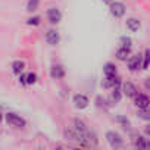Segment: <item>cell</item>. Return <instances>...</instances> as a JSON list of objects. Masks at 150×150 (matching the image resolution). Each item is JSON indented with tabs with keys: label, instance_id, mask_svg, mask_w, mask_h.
Here are the masks:
<instances>
[{
	"label": "cell",
	"instance_id": "52a82bcc",
	"mask_svg": "<svg viewBox=\"0 0 150 150\" xmlns=\"http://www.w3.org/2000/svg\"><path fill=\"white\" fill-rule=\"evenodd\" d=\"M128 60V69L135 72L141 68V54H135V56H131L127 59Z\"/></svg>",
	"mask_w": 150,
	"mask_h": 150
},
{
	"label": "cell",
	"instance_id": "d4e9b609",
	"mask_svg": "<svg viewBox=\"0 0 150 150\" xmlns=\"http://www.w3.org/2000/svg\"><path fill=\"white\" fill-rule=\"evenodd\" d=\"M138 115H140V118L144 119V121H149V119H150V116H149V110H147V109H140Z\"/></svg>",
	"mask_w": 150,
	"mask_h": 150
},
{
	"label": "cell",
	"instance_id": "d6986e66",
	"mask_svg": "<svg viewBox=\"0 0 150 150\" xmlns=\"http://www.w3.org/2000/svg\"><path fill=\"white\" fill-rule=\"evenodd\" d=\"M115 121L118 122V124H121L125 129H128L129 127H131V124H129V121L125 118V116H122V115H118V116H115Z\"/></svg>",
	"mask_w": 150,
	"mask_h": 150
},
{
	"label": "cell",
	"instance_id": "4fadbf2b",
	"mask_svg": "<svg viewBox=\"0 0 150 150\" xmlns=\"http://www.w3.org/2000/svg\"><path fill=\"white\" fill-rule=\"evenodd\" d=\"M134 146L135 147H140V149H150V143L143 135H138V137L134 138Z\"/></svg>",
	"mask_w": 150,
	"mask_h": 150
},
{
	"label": "cell",
	"instance_id": "2e32d148",
	"mask_svg": "<svg viewBox=\"0 0 150 150\" xmlns=\"http://www.w3.org/2000/svg\"><path fill=\"white\" fill-rule=\"evenodd\" d=\"M121 91L118 90V88H113V91H112V94H110V99H109V102L112 103V105H116V103H119L121 102Z\"/></svg>",
	"mask_w": 150,
	"mask_h": 150
},
{
	"label": "cell",
	"instance_id": "30bf717a",
	"mask_svg": "<svg viewBox=\"0 0 150 150\" xmlns=\"http://www.w3.org/2000/svg\"><path fill=\"white\" fill-rule=\"evenodd\" d=\"M50 75H52V78H54V80H60V78H63V77H65V69H63V66H60V65H54V66H52Z\"/></svg>",
	"mask_w": 150,
	"mask_h": 150
},
{
	"label": "cell",
	"instance_id": "9c48e42d",
	"mask_svg": "<svg viewBox=\"0 0 150 150\" xmlns=\"http://www.w3.org/2000/svg\"><path fill=\"white\" fill-rule=\"evenodd\" d=\"M59 40H60L59 33L54 31V30H50V31L46 34V41H47V44H50V46H56V44L59 43Z\"/></svg>",
	"mask_w": 150,
	"mask_h": 150
},
{
	"label": "cell",
	"instance_id": "7c38bea8",
	"mask_svg": "<svg viewBox=\"0 0 150 150\" xmlns=\"http://www.w3.org/2000/svg\"><path fill=\"white\" fill-rule=\"evenodd\" d=\"M119 84H121V80L116 77V75H112V77H106V80H105V83H103V86H105L106 88H110V87L118 88Z\"/></svg>",
	"mask_w": 150,
	"mask_h": 150
},
{
	"label": "cell",
	"instance_id": "ac0fdd59",
	"mask_svg": "<svg viewBox=\"0 0 150 150\" xmlns=\"http://www.w3.org/2000/svg\"><path fill=\"white\" fill-rule=\"evenodd\" d=\"M24 68H25V63H24L22 60H15V62L12 63V71H13L15 74H21V72L24 71Z\"/></svg>",
	"mask_w": 150,
	"mask_h": 150
},
{
	"label": "cell",
	"instance_id": "3957f363",
	"mask_svg": "<svg viewBox=\"0 0 150 150\" xmlns=\"http://www.w3.org/2000/svg\"><path fill=\"white\" fill-rule=\"evenodd\" d=\"M109 9H110L112 16H115V18H122L125 15V5L121 2H113Z\"/></svg>",
	"mask_w": 150,
	"mask_h": 150
},
{
	"label": "cell",
	"instance_id": "44dd1931",
	"mask_svg": "<svg viewBox=\"0 0 150 150\" xmlns=\"http://www.w3.org/2000/svg\"><path fill=\"white\" fill-rule=\"evenodd\" d=\"M149 54H150V52L146 50V52H144V56H141V57H143V63H141V68H143V69H147V68H149Z\"/></svg>",
	"mask_w": 150,
	"mask_h": 150
},
{
	"label": "cell",
	"instance_id": "cb8c5ba5",
	"mask_svg": "<svg viewBox=\"0 0 150 150\" xmlns=\"http://www.w3.org/2000/svg\"><path fill=\"white\" fill-rule=\"evenodd\" d=\"M121 43L124 47H131L132 46V40L129 37H121Z\"/></svg>",
	"mask_w": 150,
	"mask_h": 150
},
{
	"label": "cell",
	"instance_id": "8992f818",
	"mask_svg": "<svg viewBox=\"0 0 150 150\" xmlns=\"http://www.w3.org/2000/svg\"><path fill=\"white\" fill-rule=\"evenodd\" d=\"M47 19H49V22L53 24V25H54V24H59L60 19H62L60 11L56 9V8H50V9L47 11Z\"/></svg>",
	"mask_w": 150,
	"mask_h": 150
},
{
	"label": "cell",
	"instance_id": "5bb4252c",
	"mask_svg": "<svg viewBox=\"0 0 150 150\" xmlns=\"http://www.w3.org/2000/svg\"><path fill=\"white\" fill-rule=\"evenodd\" d=\"M140 21L137 19V18H129V19H127V28L129 30V31H132V33H135V31H138V28H140Z\"/></svg>",
	"mask_w": 150,
	"mask_h": 150
},
{
	"label": "cell",
	"instance_id": "5b68a950",
	"mask_svg": "<svg viewBox=\"0 0 150 150\" xmlns=\"http://www.w3.org/2000/svg\"><path fill=\"white\" fill-rule=\"evenodd\" d=\"M134 103L138 109H149V105H150V100L146 94H141V93H137L134 96Z\"/></svg>",
	"mask_w": 150,
	"mask_h": 150
},
{
	"label": "cell",
	"instance_id": "83f0119b",
	"mask_svg": "<svg viewBox=\"0 0 150 150\" xmlns=\"http://www.w3.org/2000/svg\"><path fill=\"white\" fill-rule=\"evenodd\" d=\"M2 119H3V116H2V113H0V122H2Z\"/></svg>",
	"mask_w": 150,
	"mask_h": 150
},
{
	"label": "cell",
	"instance_id": "8fae6325",
	"mask_svg": "<svg viewBox=\"0 0 150 150\" xmlns=\"http://www.w3.org/2000/svg\"><path fill=\"white\" fill-rule=\"evenodd\" d=\"M129 54H131V47H121V49H118L116 50V59L118 60H122V62H125L128 57H129Z\"/></svg>",
	"mask_w": 150,
	"mask_h": 150
},
{
	"label": "cell",
	"instance_id": "ffe728a7",
	"mask_svg": "<svg viewBox=\"0 0 150 150\" xmlns=\"http://www.w3.org/2000/svg\"><path fill=\"white\" fill-rule=\"evenodd\" d=\"M38 5H40V0H30L28 5H27V11L28 12H34V11H37Z\"/></svg>",
	"mask_w": 150,
	"mask_h": 150
},
{
	"label": "cell",
	"instance_id": "4316f807",
	"mask_svg": "<svg viewBox=\"0 0 150 150\" xmlns=\"http://www.w3.org/2000/svg\"><path fill=\"white\" fill-rule=\"evenodd\" d=\"M103 2H106V3H109V2H112V0H103Z\"/></svg>",
	"mask_w": 150,
	"mask_h": 150
},
{
	"label": "cell",
	"instance_id": "7a4b0ae2",
	"mask_svg": "<svg viewBox=\"0 0 150 150\" xmlns=\"http://www.w3.org/2000/svg\"><path fill=\"white\" fill-rule=\"evenodd\" d=\"M6 122L9 124V125H12V127H15V128H22V127H25V119L24 118H21L19 115H16V113H6Z\"/></svg>",
	"mask_w": 150,
	"mask_h": 150
},
{
	"label": "cell",
	"instance_id": "484cf974",
	"mask_svg": "<svg viewBox=\"0 0 150 150\" xmlns=\"http://www.w3.org/2000/svg\"><path fill=\"white\" fill-rule=\"evenodd\" d=\"M19 81H21V83H22V84L25 86V74H22V72H21V77H19Z\"/></svg>",
	"mask_w": 150,
	"mask_h": 150
},
{
	"label": "cell",
	"instance_id": "603a6c76",
	"mask_svg": "<svg viewBox=\"0 0 150 150\" xmlns=\"http://www.w3.org/2000/svg\"><path fill=\"white\" fill-rule=\"evenodd\" d=\"M40 16H34V18H30L28 21H27V24L28 25H33V27H37V25H40Z\"/></svg>",
	"mask_w": 150,
	"mask_h": 150
},
{
	"label": "cell",
	"instance_id": "9a60e30c",
	"mask_svg": "<svg viewBox=\"0 0 150 150\" xmlns=\"http://www.w3.org/2000/svg\"><path fill=\"white\" fill-rule=\"evenodd\" d=\"M103 72H105V77H112V75H116V66L110 62H108L103 66Z\"/></svg>",
	"mask_w": 150,
	"mask_h": 150
},
{
	"label": "cell",
	"instance_id": "7402d4cb",
	"mask_svg": "<svg viewBox=\"0 0 150 150\" xmlns=\"http://www.w3.org/2000/svg\"><path fill=\"white\" fill-rule=\"evenodd\" d=\"M74 125H75V129H87V127H86V124L81 121V119H75L74 121Z\"/></svg>",
	"mask_w": 150,
	"mask_h": 150
},
{
	"label": "cell",
	"instance_id": "6da1fadb",
	"mask_svg": "<svg viewBox=\"0 0 150 150\" xmlns=\"http://www.w3.org/2000/svg\"><path fill=\"white\" fill-rule=\"evenodd\" d=\"M106 140H108V143L112 149H119L124 144V138L115 131H108L106 132Z\"/></svg>",
	"mask_w": 150,
	"mask_h": 150
},
{
	"label": "cell",
	"instance_id": "e0dca14e",
	"mask_svg": "<svg viewBox=\"0 0 150 150\" xmlns=\"http://www.w3.org/2000/svg\"><path fill=\"white\" fill-rule=\"evenodd\" d=\"M37 80H38L37 74L30 72V74H27V75H25V86H33V84H35V83H37Z\"/></svg>",
	"mask_w": 150,
	"mask_h": 150
},
{
	"label": "cell",
	"instance_id": "277c9868",
	"mask_svg": "<svg viewBox=\"0 0 150 150\" xmlns=\"http://www.w3.org/2000/svg\"><path fill=\"white\" fill-rule=\"evenodd\" d=\"M72 102H74V106L77 108V109H80V110L81 109H86L88 106V103H90L88 97L84 96V94H75L74 99H72Z\"/></svg>",
	"mask_w": 150,
	"mask_h": 150
},
{
	"label": "cell",
	"instance_id": "ba28073f",
	"mask_svg": "<svg viewBox=\"0 0 150 150\" xmlns=\"http://www.w3.org/2000/svg\"><path fill=\"white\" fill-rule=\"evenodd\" d=\"M122 91H124V94H125L127 97H134V96L138 93L137 87H135L132 83H128V81L122 84Z\"/></svg>",
	"mask_w": 150,
	"mask_h": 150
}]
</instances>
